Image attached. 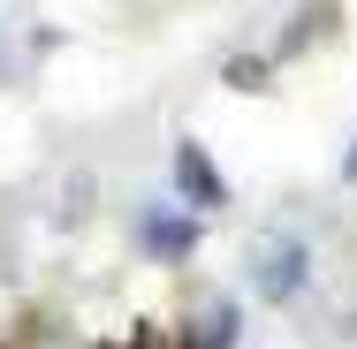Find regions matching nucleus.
<instances>
[{
    "mask_svg": "<svg viewBox=\"0 0 357 349\" xmlns=\"http://www.w3.org/2000/svg\"><path fill=\"white\" fill-rule=\"evenodd\" d=\"M251 288H259L266 304H296V296L312 288V243L289 235V228H274V235L251 251Z\"/></svg>",
    "mask_w": 357,
    "mask_h": 349,
    "instance_id": "1",
    "label": "nucleus"
},
{
    "mask_svg": "<svg viewBox=\"0 0 357 349\" xmlns=\"http://www.w3.org/2000/svg\"><path fill=\"white\" fill-rule=\"evenodd\" d=\"M167 175H175V205H190V212H220V205H228V183H220L213 152H206L198 137H175Z\"/></svg>",
    "mask_w": 357,
    "mask_h": 349,
    "instance_id": "2",
    "label": "nucleus"
},
{
    "mask_svg": "<svg viewBox=\"0 0 357 349\" xmlns=\"http://www.w3.org/2000/svg\"><path fill=\"white\" fill-rule=\"evenodd\" d=\"M198 235H206V228H198V212L183 205H144V220H137V243H144V258H160V266H175V258H190V251H198Z\"/></svg>",
    "mask_w": 357,
    "mask_h": 349,
    "instance_id": "3",
    "label": "nucleus"
},
{
    "mask_svg": "<svg viewBox=\"0 0 357 349\" xmlns=\"http://www.w3.org/2000/svg\"><path fill=\"white\" fill-rule=\"evenodd\" d=\"M198 327H206V334H198L190 349H236V342H243V319H236V304H213Z\"/></svg>",
    "mask_w": 357,
    "mask_h": 349,
    "instance_id": "4",
    "label": "nucleus"
},
{
    "mask_svg": "<svg viewBox=\"0 0 357 349\" xmlns=\"http://www.w3.org/2000/svg\"><path fill=\"white\" fill-rule=\"evenodd\" d=\"M266 76H274V61H266V54H228L220 84H228V91H266Z\"/></svg>",
    "mask_w": 357,
    "mask_h": 349,
    "instance_id": "5",
    "label": "nucleus"
},
{
    "mask_svg": "<svg viewBox=\"0 0 357 349\" xmlns=\"http://www.w3.org/2000/svg\"><path fill=\"white\" fill-rule=\"evenodd\" d=\"M342 183H357V144H350V152H342Z\"/></svg>",
    "mask_w": 357,
    "mask_h": 349,
    "instance_id": "6",
    "label": "nucleus"
}]
</instances>
